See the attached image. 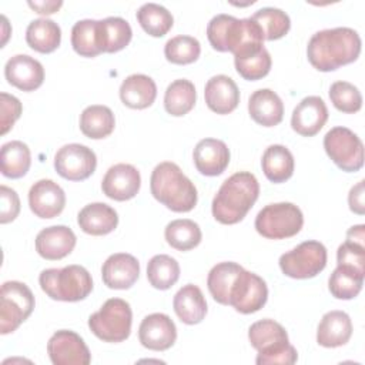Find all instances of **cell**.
Listing matches in <instances>:
<instances>
[{"label":"cell","mask_w":365,"mask_h":365,"mask_svg":"<svg viewBox=\"0 0 365 365\" xmlns=\"http://www.w3.org/2000/svg\"><path fill=\"white\" fill-rule=\"evenodd\" d=\"M361 53V37L351 27L319 30L308 41L307 56L311 66L319 71H334L354 63Z\"/></svg>","instance_id":"obj_1"},{"label":"cell","mask_w":365,"mask_h":365,"mask_svg":"<svg viewBox=\"0 0 365 365\" xmlns=\"http://www.w3.org/2000/svg\"><path fill=\"white\" fill-rule=\"evenodd\" d=\"M259 194L257 177L250 171H238L228 177L212 198V217L227 225L240 222L252 208Z\"/></svg>","instance_id":"obj_2"},{"label":"cell","mask_w":365,"mask_h":365,"mask_svg":"<svg viewBox=\"0 0 365 365\" xmlns=\"http://www.w3.org/2000/svg\"><path fill=\"white\" fill-rule=\"evenodd\" d=\"M207 37L214 50L230 51L234 57L264 47L262 31L251 17L217 14L208 21Z\"/></svg>","instance_id":"obj_3"},{"label":"cell","mask_w":365,"mask_h":365,"mask_svg":"<svg viewBox=\"0 0 365 365\" xmlns=\"http://www.w3.org/2000/svg\"><path fill=\"white\" fill-rule=\"evenodd\" d=\"M150 190L157 201L174 212L191 211L198 200L194 182L171 161H164L154 167Z\"/></svg>","instance_id":"obj_4"},{"label":"cell","mask_w":365,"mask_h":365,"mask_svg":"<svg viewBox=\"0 0 365 365\" xmlns=\"http://www.w3.org/2000/svg\"><path fill=\"white\" fill-rule=\"evenodd\" d=\"M248 339L258 351V365H292L298 359L297 349L289 344L285 328L274 319H261L248 329Z\"/></svg>","instance_id":"obj_5"},{"label":"cell","mask_w":365,"mask_h":365,"mask_svg":"<svg viewBox=\"0 0 365 365\" xmlns=\"http://www.w3.org/2000/svg\"><path fill=\"white\" fill-rule=\"evenodd\" d=\"M40 287L51 299L76 302L88 297L93 291L90 272L77 264L63 268L43 269L38 277Z\"/></svg>","instance_id":"obj_6"},{"label":"cell","mask_w":365,"mask_h":365,"mask_svg":"<svg viewBox=\"0 0 365 365\" xmlns=\"http://www.w3.org/2000/svg\"><path fill=\"white\" fill-rule=\"evenodd\" d=\"M133 322L131 307L121 298H110L90 315V331L104 342H121L130 336Z\"/></svg>","instance_id":"obj_7"},{"label":"cell","mask_w":365,"mask_h":365,"mask_svg":"<svg viewBox=\"0 0 365 365\" xmlns=\"http://www.w3.org/2000/svg\"><path fill=\"white\" fill-rule=\"evenodd\" d=\"M255 230L268 240H284L297 235L304 225L299 207L292 202L265 205L255 217Z\"/></svg>","instance_id":"obj_8"},{"label":"cell","mask_w":365,"mask_h":365,"mask_svg":"<svg viewBox=\"0 0 365 365\" xmlns=\"http://www.w3.org/2000/svg\"><path fill=\"white\" fill-rule=\"evenodd\" d=\"M34 309L31 289L20 281H6L0 291V332L16 331Z\"/></svg>","instance_id":"obj_9"},{"label":"cell","mask_w":365,"mask_h":365,"mask_svg":"<svg viewBox=\"0 0 365 365\" xmlns=\"http://www.w3.org/2000/svg\"><path fill=\"white\" fill-rule=\"evenodd\" d=\"M281 271L295 279L318 275L327 265V248L319 241H304L279 257Z\"/></svg>","instance_id":"obj_10"},{"label":"cell","mask_w":365,"mask_h":365,"mask_svg":"<svg viewBox=\"0 0 365 365\" xmlns=\"http://www.w3.org/2000/svg\"><path fill=\"white\" fill-rule=\"evenodd\" d=\"M324 148L328 157L346 173H355L364 165V144L349 128L332 127L324 137Z\"/></svg>","instance_id":"obj_11"},{"label":"cell","mask_w":365,"mask_h":365,"mask_svg":"<svg viewBox=\"0 0 365 365\" xmlns=\"http://www.w3.org/2000/svg\"><path fill=\"white\" fill-rule=\"evenodd\" d=\"M97 167L96 153L87 145L71 143L60 147L54 155V168L68 181L88 178Z\"/></svg>","instance_id":"obj_12"},{"label":"cell","mask_w":365,"mask_h":365,"mask_svg":"<svg viewBox=\"0 0 365 365\" xmlns=\"http://www.w3.org/2000/svg\"><path fill=\"white\" fill-rule=\"evenodd\" d=\"M267 299L268 288L265 281L259 275L242 268L230 291L228 305L237 312L254 314L265 305Z\"/></svg>","instance_id":"obj_13"},{"label":"cell","mask_w":365,"mask_h":365,"mask_svg":"<svg viewBox=\"0 0 365 365\" xmlns=\"http://www.w3.org/2000/svg\"><path fill=\"white\" fill-rule=\"evenodd\" d=\"M47 354L54 365H88L91 361L84 339L70 329H60L51 335Z\"/></svg>","instance_id":"obj_14"},{"label":"cell","mask_w":365,"mask_h":365,"mask_svg":"<svg viewBox=\"0 0 365 365\" xmlns=\"http://www.w3.org/2000/svg\"><path fill=\"white\" fill-rule=\"evenodd\" d=\"M141 187L140 171L125 163L111 165L101 181L103 192L115 201H127L137 195Z\"/></svg>","instance_id":"obj_15"},{"label":"cell","mask_w":365,"mask_h":365,"mask_svg":"<svg viewBox=\"0 0 365 365\" xmlns=\"http://www.w3.org/2000/svg\"><path fill=\"white\" fill-rule=\"evenodd\" d=\"M141 345L151 351H165L177 339V328L167 314L154 312L147 315L138 328Z\"/></svg>","instance_id":"obj_16"},{"label":"cell","mask_w":365,"mask_h":365,"mask_svg":"<svg viewBox=\"0 0 365 365\" xmlns=\"http://www.w3.org/2000/svg\"><path fill=\"white\" fill-rule=\"evenodd\" d=\"M29 205L36 217L54 218L64 210V190L53 180H38L30 187Z\"/></svg>","instance_id":"obj_17"},{"label":"cell","mask_w":365,"mask_h":365,"mask_svg":"<svg viewBox=\"0 0 365 365\" xmlns=\"http://www.w3.org/2000/svg\"><path fill=\"white\" fill-rule=\"evenodd\" d=\"M6 80L23 91H34L44 81V68L29 54H16L4 66Z\"/></svg>","instance_id":"obj_18"},{"label":"cell","mask_w":365,"mask_h":365,"mask_svg":"<svg viewBox=\"0 0 365 365\" xmlns=\"http://www.w3.org/2000/svg\"><path fill=\"white\" fill-rule=\"evenodd\" d=\"M328 120V108L318 96L302 98L292 111L291 127L304 137H312L325 125Z\"/></svg>","instance_id":"obj_19"},{"label":"cell","mask_w":365,"mask_h":365,"mask_svg":"<svg viewBox=\"0 0 365 365\" xmlns=\"http://www.w3.org/2000/svg\"><path fill=\"white\" fill-rule=\"evenodd\" d=\"M140 275L137 258L127 252L111 254L101 267L103 282L111 289H128Z\"/></svg>","instance_id":"obj_20"},{"label":"cell","mask_w":365,"mask_h":365,"mask_svg":"<svg viewBox=\"0 0 365 365\" xmlns=\"http://www.w3.org/2000/svg\"><path fill=\"white\" fill-rule=\"evenodd\" d=\"M76 234L66 225H51L43 228L36 237V251L48 261L67 257L76 247Z\"/></svg>","instance_id":"obj_21"},{"label":"cell","mask_w":365,"mask_h":365,"mask_svg":"<svg viewBox=\"0 0 365 365\" xmlns=\"http://www.w3.org/2000/svg\"><path fill=\"white\" fill-rule=\"evenodd\" d=\"M192 160L195 168L207 177H215L225 171L230 164V150L227 144L217 138H202L197 143Z\"/></svg>","instance_id":"obj_22"},{"label":"cell","mask_w":365,"mask_h":365,"mask_svg":"<svg viewBox=\"0 0 365 365\" xmlns=\"http://www.w3.org/2000/svg\"><path fill=\"white\" fill-rule=\"evenodd\" d=\"M204 98L211 111L217 114H228L234 111L240 103V90L231 77L217 74L207 81Z\"/></svg>","instance_id":"obj_23"},{"label":"cell","mask_w":365,"mask_h":365,"mask_svg":"<svg viewBox=\"0 0 365 365\" xmlns=\"http://www.w3.org/2000/svg\"><path fill=\"white\" fill-rule=\"evenodd\" d=\"M248 113L257 124L274 127L282 121L284 104L271 88H259L248 98Z\"/></svg>","instance_id":"obj_24"},{"label":"cell","mask_w":365,"mask_h":365,"mask_svg":"<svg viewBox=\"0 0 365 365\" xmlns=\"http://www.w3.org/2000/svg\"><path fill=\"white\" fill-rule=\"evenodd\" d=\"M352 335V322L344 311H329L324 314L317 329V342L325 348L345 345Z\"/></svg>","instance_id":"obj_25"},{"label":"cell","mask_w":365,"mask_h":365,"mask_svg":"<svg viewBox=\"0 0 365 365\" xmlns=\"http://www.w3.org/2000/svg\"><path fill=\"white\" fill-rule=\"evenodd\" d=\"M78 227L90 235H106L117 228V211L104 202L84 205L77 215Z\"/></svg>","instance_id":"obj_26"},{"label":"cell","mask_w":365,"mask_h":365,"mask_svg":"<svg viewBox=\"0 0 365 365\" xmlns=\"http://www.w3.org/2000/svg\"><path fill=\"white\" fill-rule=\"evenodd\" d=\"M173 307L180 321L187 325L200 324L207 314V301L202 291L194 284H187L177 291Z\"/></svg>","instance_id":"obj_27"},{"label":"cell","mask_w":365,"mask_h":365,"mask_svg":"<svg viewBox=\"0 0 365 365\" xmlns=\"http://www.w3.org/2000/svg\"><path fill=\"white\" fill-rule=\"evenodd\" d=\"M157 97L154 80L145 74H131L120 86V98L124 106L143 110L150 107Z\"/></svg>","instance_id":"obj_28"},{"label":"cell","mask_w":365,"mask_h":365,"mask_svg":"<svg viewBox=\"0 0 365 365\" xmlns=\"http://www.w3.org/2000/svg\"><path fill=\"white\" fill-rule=\"evenodd\" d=\"M98 47L101 53H117L128 46L133 30L123 17H107L97 23Z\"/></svg>","instance_id":"obj_29"},{"label":"cell","mask_w":365,"mask_h":365,"mask_svg":"<svg viewBox=\"0 0 365 365\" xmlns=\"http://www.w3.org/2000/svg\"><path fill=\"white\" fill-rule=\"evenodd\" d=\"M26 41L33 50L38 53H51L60 46L61 29L56 21L50 19H36L27 26Z\"/></svg>","instance_id":"obj_30"},{"label":"cell","mask_w":365,"mask_h":365,"mask_svg":"<svg viewBox=\"0 0 365 365\" xmlns=\"http://www.w3.org/2000/svg\"><path fill=\"white\" fill-rule=\"evenodd\" d=\"M261 165L271 182H284L294 174V155L285 145L272 144L264 151Z\"/></svg>","instance_id":"obj_31"},{"label":"cell","mask_w":365,"mask_h":365,"mask_svg":"<svg viewBox=\"0 0 365 365\" xmlns=\"http://www.w3.org/2000/svg\"><path fill=\"white\" fill-rule=\"evenodd\" d=\"M31 164L30 148L20 140H13L1 145L0 170L7 178H21L27 174Z\"/></svg>","instance_id":"obj_32"},{"label":"cell","mask_w":365,"mask_h":365,"mask_svg":"<svg viewBox=\"0 0 365 365\" xmlns=\"http://www.w3.org/2000/svg\"><path fill=\"white\" fill-rule=\"evenodd\" d=\"M114 125V114L107 106L93 104L86 107L80 114V130L88 138H104L113 133Z\"/></svg>","instance_id":"obj_33"},{"label":"cell","mask_w":365,"mask_h":365,"mask_svg":"<svg viewBox=\"0 0 365 365\" xmlns=\"http://www.w3.org/2000/svg\"><path fill=\"white\" fill-rule=\"evenodd\" d=\"M241 271H242V267L232 261L220 262L210 269L208 278H207V287L211 297L218 304L228 305L230 291Z\"/></svg>","instance_id":"obj_34"},{"label":"cell","mask_w":365,"mask_h":365,"mask_svg":"<svg viewBox=\"0 0 365 365\" xmlns=\"http://www.w3.org/2000/svg\"><path fill=\"white\" fill-rule=\"evenodd\" d=\"M197 100L194 84L187 78L174 80L165 90L164 108L174 117L185 115L192 110Z\"/></svg>","instance_id":"obj_35"},{"label":"cell","mask_w":365,"mask_h":365,"mask_svg":"<svg viewBox=\"0 0 365 365\" xmlns=\"http://www.w3.org/2000/svg\"><path fill=\"white\" fill-rule=\"evenodd\" d=\"M164 237L168 245L178 251H188L195 248L202 238L201 228L197 222L188 218L174 220L167 224Z\"/></svg>","instance_id":"obj_36"},{"label":"cell","mask_w":365,"mask_h":365,"mask_svg":"<svg viewBox=\"0 0 365 365\" xmlns=\"http://www.w3.org/2000/svg\"><path fill=\"white\" fill-rule=\"evenodd\" d=\"M137 20L143 30L153 37L165 36L174 24L173 14L157 3H144L137 10Z\"/></svg>","instance_id":"obj_37"},{"label":"cell","mask_w":365,"mask_h":365,"mask_svg":"<svg viewBox=\"0 0 365 365\" xmlns=\"http://www.w3.org/2000/svg\"><path fill=\"white\" fill-rule=\"evenodd\" d=\"M180 278V265L167 254L154 255L147 264V279L157 289L171 288Z\"/></svg>","instance_id":"obj_38"},{"label":"cell","mask_w":365,"mask_h":365,"mask_svg":"<svg viewBox=\"0 0 365 365\" xmlns=\"http://www.w3.org/2000/svg\"><path fill=\"white\" fill-rule=\"evenodd\" d=\"M251 19L261 29L264 40H278L284 37L291 27L289 16L277 7H262L257 10Z\"/></svg>","instance_id":"obj_39"},{"label":"cell","mask_w":365,"mask_h":365,"mask_svg":"<svg viewBox=\"0 0 365 365\" xmlns=\"http://www.w3.org/2000/svg\"><path fill=\"white\" fill-rule=\"evenodd\" d=\"M98 20L84 19L74 23L71 29V46L83 57H96L101 53L97 37Z\"/></svg>","instance_id":"obj_40"},{"label":"cell","mask_w":365,"mask_h":365,"mask_svg":"<svg viewBox=\"0 0 365 365\" xmlns=\"http://www.w3.org/2000/svg\"><path fill=\"white\" fill-rule=\"evenodd\" d=\"M364 277L349 268L336 265L328 279L329 292L338 299H352L361 292Z\"/></svg>","instance_id":"obj_41"},{"label":"cell","mask_w":365,"mask_h":365,"mask_svg":"<svg viewBox=\"0 0 365 365\" xmlns=\"http://www.w3.org/2000/svg\"><path fill=\"white\" fill-rule=\"evenodd\" d=\"M234 64L237 73L250 81L259 80L265 77L271 70V56L265 47H261L259 50L237 56L234 57Z\"/></svg>","instance_id":"obj_42"},{"label":"cell","mask_w":365,"mask_h":365,"mask_svg":"<svg viewBox=\"0 0 365 365\" xmlns=\"http://www.w3.org/2000/svg\"><path fill=\"white\" fill-rule=\"evenodd\" d=\"M201 53L200 41L192 36H175L164 46L165 58L174 64H191Z\"/></svg>","instance_id":"obj_43"},{"label":"cell","mask_w":365,"mask_h":365,"mask_svg":"<svg viewBox=\"0 0 365 365\" xmlns=\"http://www.w3.org/2000/svg\"><path fill=\"white\" fill-rule=\"evenodd\" d=\"M329 98L334 107L342 113H356L362 107V96L356 86L348 81H335L329 87Z\"/></svg>","instance_id":"obj_44"},{"label":"cell","mask_w":365,"mask_h":365,"mask_svg":"<svg viewBox=\"0 0 365 365\" xmlns=\"http://www.w3.org/2000/svg\"><path fill=\"white\" fill-rule=\"evenodd\" d=\"M336 261L338 265L365 275V245H359L346 240L338 247Z\"/></svg>","instance_id":"obj_45"},{"label":"cell","mask_w":365,"mask_h":365,"mask_svg":"<svg viewBox=\"0 0 365 365\" xmlns=\"http://www.w3.org/2000/svg\"><path fill=\"white\" fill-rule=\"evenodd\" d=\"M21 110L23 107L17 97L7 93L0 94V133L3 135L20 118Z\"/></svg>","instance_id":"obj_46"},{"label":"cell","mask_w":365,"mask_h":365,"mask_svg":"<svg viewBox=\"0 0 365 365\" xmlns=\"http://www.w3.org/2000/svg\"><path fill=\"white\" fill-rule=\"evenodd\" d=\"M0 222L7 224L16 220L20 212V200L17 192L7 185H0Z\"/></svg>","instance_id":"obj_47"},{"label":"cell","mask_w":365,"mask_h":365,"mask_svg":"<svg viewBox=\"0 0 365 365\" xmlns=\"http://www.w3.org/2000/svg\"><path fill=\"white\" fill-rule=\"evenodd\" d=\"M364 180L358 181L348 194V204L349 210L358 215H362L365 212V202H364Z\"/></svg>","instance_id":"obj_48"},{"label":"cell","mask_w":365,"mask_h":365,"mask_svg":"<svg viewBox=\"0 0 365 365\" xmlns=\"http://www.w3.org/2000/svg\"><path fill=\"white\" fill-rule=\"evenodd\" d=\"M29 6L36 10L38 14H53L56 13L61 6V0H47V1H29Z\"/></svg>","instance_id":"obj_49"},{"label":"cell","mask_w":365,"mask_h":365,"mask_svg":"<svg viewBox=\"0 0 365 365\" xmlns=\"http://www.w3.org/2000/svg\"><path fill=\"white\" fill-rule=\"evenodd\" d=\"M346 240L352 241L355 244L364 245L365 241V225L359 224V225H354L346 231Z\"/></svg>","instance_id":"obj_50"}]
</instances>
